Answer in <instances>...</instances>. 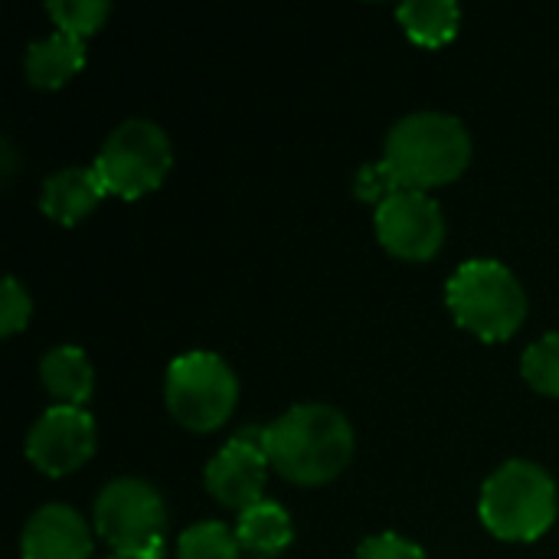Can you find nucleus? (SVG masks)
<instances>
[{
  "label": "nucleus",
  "mask_w": 559,
  "mask_h": 559,
  "mask_svg": "<svg viewBox=\"0 0 559 559\" xmlns=\"http://www.w3.org/2000/svg\"><path fill=\"white\" fill-rule=\"evenodd\" d=\"M354 426L328 403H298L262 429L272 472L301 488L341 478L354 459Z\"/></svg>",
  "instance_id": "1"
},
{
  "label": "nucleus",
  "mask_w": 559,
  "mask_h": 559,
  "mask_svg": "<svg viewBox=\"0 0 559 559\" xmlns=\"http://www.w3.org/2000/svg\"><path fill=\"white\" fill-rule=\"evenodd\" d=\"M383 170L400 190H432L459 180L472 164V134L445 111H413L383 141Z\"/></svg>",
  "instance_id": "2"
},
{
  "label": "nucleus",
  "mask_w": 559,
  "mask_h": 559,
  "mask_svg": "<svg viewBox=\"0 0 559 559\" xmlns=\"http://www.w3.org/2000/svg\"><path fill=\"white\" fill-rule=\"evenodd\" d=\"M481 524L498 540L531 544L540 540L559 514V491L554 475L527 459H511L481 485L478 501Z\"/></svg>",
  "instance_id": "3"
},
{
  "label": "nucleus",
  "mask_w": 559,
  "mask_h": 559,
  "mask_svg": "<svg viewBox=\"0 0 559 559\" xmlns=\"http://www.w3.org/2000/svg\"><path fill=\"white\" fill-rule=\"evenodd\" d=\"M445 301L455 321L485 344L514 337L527 318V292L498 259L462 262L445 285Z\"/></svg>",
  "instance_id": "4"
},
{
  "label": "nucleus",
  "mask_w": 559,
  "mask_h": 559,
  "mask_svg": "<svg viewBox=\"0 0 559 559\" xmlns=\"http://www.w3.org/2000/svg\"><path fill=\"white\" fill-rule=\"evenodd\" d=\"M164 400L170 416L190 432H213L229 423L239 403V380L233 367L210 350H190L170 360L164 377Z\"/></svg>",
  "instance_id": "5"
},
{
  "label": "nucleus",
  "mask_w": 559,
  "mask_h": 559,
  "mask_svg": "<svg viewBox=\"0 0 559 559\" xmlns=\"http://www.w3.org/2000/svg\"><path fill=\"white\" fill-rule=\"evenodd\" d=\"M95 531L111 554L164 559L167 504L144 478H115L95 498Z\"/></svg>",
  "instance_id": "6"
},
{
  "label": "nucleus",
  "mask_w": 559,
  "mask_h": 559,
  "mask_svg": "<svg viewBox=\"0 0 559 559\" xmlns=\"http://www.w3.org/2000/svg\"><path fill=\"white\" fill-rule=\"evenodd\" d=\"M174 164V147L167 131L147 118L121 121L102 144L95 170L108 193L121 200H138L164 183Z\"/></svg>",
  "instance_id": "7"
},
{
  "label": "nucleus",
  "mask_w": 559,
  "mask_h": 559,
  "mask_svg": "<svg viewBox=\"0 0 559 559\" xmlns=\"http://www.w3.org/2000/svg\"><path fill=\"white\" fill-rule=\"evenodd\" d=\"M377 239L403 262H429L445 242L442 206L423 190H396L377 206Z\"/></svg>",
  "instance_id": "8"
},
{
  "label": "nucleus",
  "mask_w": 559,
  "mask_h": 559,
  "mask_svg": "<svg viewBox=\"0 0 559 559\" xmlns=\"http://www.w3.org/2000/svg\"><path fill=\"white\" fill-rule=\"evenodd\" d=\"M98 429L82 406H49L26 436V459L49 478L79 472L95 455Z\"/></svg>",
  "instance_id": "9"
},
{
  "label": "nucleus",
  "mask_w": 559,
  "mask_h": 559,
  "mask_svg": "<svg viewBox=\"0 0 559 559\" xmlns=\"http://www.w3.org/2000/svg\"><path fill=\"white\" fill-rule=\"evenodd\" d=\"M269 455L262 449V429H249L242 436H233L206 465L203 481L206 491L229 511L242 514L246 508L265 501V481H269Z\"/></svg>",
  "instance_id": "10"
},
{
  "label": "nucleus",
  "mask_w": 559,
  "mask_h": 559,
  "mask_svg": "<svg viewBox=\"0 0 559 559\" xmlns=\"http://www.w3.org/2000/svg\"><path fill=\"white\" fill-rule=\"evenodd\" d=\"M23 559H88L92 534L82 514L69 504H43L23 527Z\"/></svg>",
  "instance_id": "11"
},
{
  "label": "nucleus",
  "mask_w": 559,
  "mask_h": 559,
  "mask_svg": "<svg viewBox=\"0 0 559 559\" xmlns=\"http://www.w3.org/2000/svg\"><path fill=\"white\" fill-rule=\"evenodd\" d=\"M105 193L108 190L95 167H62L43 180L39 210L62 226H75L105 200Z\"/></svg>",
  "instance_id": "12"
},
{
  "label": "nucleus",
  "mask_w": 559,
  "mask_h": 559,
  "mask_svg": "<svg viewBox=\"0 0 559 559\" xmlns=\"http://www.w3.org/2000/svg\"><path fill=\"white\" fill-rule=\"evenodd\" d=\"M82 66H85V39L69 36L62 29L29 43L26 59H23L26 79L36 88H59L75 72H82Z\"/></svg>",
  "instance_id": "13"
},
{
  "label": "nucleus",
  "mask_w": 559,
  "mask_h": 559,
  "mask_svg": "<svg viewBox=\"0 0 559 559\" xmlns=\"http://www.w3.org/2000/svg\"><path fill=\"white\" fill-rule=\"evenodd\" d=\"M39 380L59 406H85L95 386V370L85 357V350L72 344H59L43 354L39 360Z\"/></svg>",
  "instance_id": "14"
},
{
  "label": "nucleus",
  "mask_w": 559,
  "mask_h": 559,
  "mask_svg": "<svg viewBox=\"0 0 559 559\" xmlns=\"http://www.w3.org/2000/svg\"><path fill=\"white\" fill-rule=\"evenodd\" d=\"M236 537H239L242 550H249L255 557L275 559L282 550H288V544L295 540L292 514L275 501H259V504H252V508H246L239 514Z\"/></svg>",
  "instance_id": "15"
},
{
  "label": "nucleus",
  "mask_w": 559,
  "mask_h": 559,
  "mask_svg": "<svg viewBox=\"0 0 559 559\" xmlns=\"http://www.w3.org/2000/svg\"><path fill=\"white\" fill-rule=\"evenodd\" d=\"M400 26L419 46H445L455 39L462 23V7L455 0H409L396 10Z\"/></svg>",
  "instance_id": "16"
},
{
  "label": "nucleus",
  "mask_w": 559,
  "mask_h": 559,
  "mask_svg": "<svg viewBox=\"0 0 559 559\" xmlns=\"http://www.w3.org/2000/svg\"><path fill=\"white\" fill-rule=\"evenodd\" d=\"M239 537L223 521H200L177 540V559H239Z\"/></svg>",
  "instance_id": "17"
},
{
  "label": "nucleus",
  "mask_w": 559,
  "mask_h": 559,
  "mask_svg": "<svg viewBox=\"0 0 559 559\" xmlns=\"http://www.w3.org/2000/svg\"><path fill=\"white\" fill-rule=\"evenodd\" d=\"M46 13L52 16V23L69 33V36H92L105 26L108 13H111V3L108 0H49L46 3Z\"/></svg>",
  "instance_id": "18"
},
{
  "label": "nucleus",
  "mask_w": 559,
  "mask_h": 559,
  "mask_svg": "<svg viewBox=\"0 0 559 559\" xmlns=\"http://www.w3.org/2000/svg\"><path fill=\"white\" fill-rule=\"evenodd\" d=\"M521 373L524 380L544 393V396H557L559 400V331L544 334L540 341H534L524 357H521Z\"/></svg>",
  "instance_id": "19"
},
{
  "label": "nucleus",
  "mask_w": 559,
  "mask_h": 559,
  "mask_svg": "<svg viewBox=\"0 0 559 559\" xmlns=\"http://www.w3.org/2000/svg\"><path fill=\"white\" fill-rule=\"evenodd\" d=\"M33 314V301L26 295V288L10 275L3 278V298H0V334L13 337L16 331H23L29 324Z\"/></svg>",
  "instance_id": "20"
},
{
  "label": "nucleus",
  "mask_w": 559,
  "mask_h": 559,
  "mask_svg": "<svg viewBox=\"0 0 559 559\" xmlns=\"http://www.w3.org/2000/svg\"><path fill=\"white\" fill-rule=\"evenodd\" d=\"M354 559H429L426 550L400 534H377V537H367L360 547H357V557Z\"/></svg>",
  "instance_id": "21"
},
{
  "label": "nucleus",
  "mask_w": 559,
  "mask_h": 559,
  "mask_svg": "<svg viewBox=\"0 0 559 559\" xmlns=\"http://www.w3.org/2000/svg\"><path fill=\"white\" fill-rule=\"evenodd\" d=\"M400 187L390 180V174L383 170V164L377 160V164H367V167H360L357 170V180H354V193H357V200H364V203H383V200H390L393 193H396Z\"/></svg>",
  "instance_id": "22"
},
{
  "label": "nucleus",
  "mask_w": 559,
  "mask_h": 559,
  "mask_svg": "<svg viewBox=\"0 0 559 559\" xmlns=\"http://www.w3.org/2000/svg\"><path fill=\"white\" fill-rule=\"evenodd\" d=\"M105 559H141V557H131V554H108Z\"/></svg>",
  "instance_id": "23"
},
{
  "label": "nucleus",
  "mask_w": 559,
  "mask_h": 559,
  "mask_svg": "<svg viewBox=\"0 0 559 559\" xmlns=\"http://www.w3.org/2000/svg\"><path fill=\"white\" fill-rule=\"evenodd\" d=\"M255 559H265V557H255Z\"/></svg>",
  "instance_id": "24"
}]
</instances>
